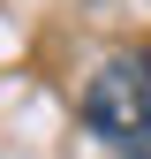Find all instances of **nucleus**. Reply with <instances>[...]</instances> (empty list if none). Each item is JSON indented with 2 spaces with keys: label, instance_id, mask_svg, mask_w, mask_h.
<instances>
[{
  "label": "nucleus",
  "instance_id": "nucleus-1",
  "mask_svg": "<svg viewBox=\"0 0 151 159\" xmlns=\"http://www.w3.org/2000/svg\"><path fill=\"white\" fill-rule=\"evenodd\" d=\"M83 129L113 159H151V61L121 53L83 84Z\"/></svg>",
  "mask_w": 151,
  "mask_h": 159
}]
</instances>
